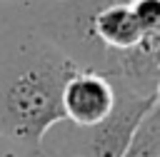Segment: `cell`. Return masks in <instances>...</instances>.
<instances>
[{
	"label": "cell",
	"mask_w": 160,
	"mask_h": 157,
	"mask_svg": "<svg viewBox=\"0 0 160 157\" xmlns=\"http://www.w3.org/2000/svg\"><path fill=\"white\" fill-rule=\"evenodd\" d=\"M80 65L48 35L25 40L0 65V137L40 150L65 120L62 92Z\"/></svg>",
	"instance_id": "obj_1"
},
{
	"label": "cell",
	"mask_w": 160,
	"mask_h": 157,
	"mask_svg": "<svg viewBox=\"0 0 160 157\" xmlns=\"http://www.w3.org/2000/svg\"><path fill=\"white\" fill-rule=\"evenodd\" d=\"M122 157H160V107L158 105L145 115Z\"/></svg>",
	"instance_id": "obj_4"
},
{
	"label": "cell",
	"mask_w": 160,
	"mask_h": 157,
	"mask_svg": "<svg viewBox=\"0 0 160 157\" xmlns=\"http://www.w3.org/2000/svg\"><path fill=\"white\" fill-rule=\"evenodd\" d=\"M60 2H62V0H60Z\"/></svg>",
	"instance_id": "obj_7"
},
{
	"label": "cell",
	"mask_w": 160,
	"mask_h": 157,
	"mask_svg": "<svg viewBox=\"0 0 160 157\" xmlns=\"http://www.w3.org/2000/svg\"><path fill=\"white\" fill-rule=\"evenodd\" d=\"M20 157H52V155L40 147V150H25V155H20Z\"/></svg>",
	"instance_id": "obj_5"
},
{
	"label": "cell",
	"mask_w": 160,
	"mask_h": 157,
	"mask_svg": "<svg viewBox=\"0 0 160 157\" xmlns=\"http://www.w3.org/2000/svg\"><path fill=\"white\" fill-rule=\"evenodd\" d=\"M155 105L160 107V80H158V85H155Z\"/></svg>",
	"instance_id": "obj_6"
},
{
	"label": "cell",
	"mask_w": 160,
	"mask_h": 157,
	"mask_svg": "<svg viewBox=\"0 0 160 157\" xmlns=\"http://www.w3.org/2000/svg\"><path fill=\"white\" fill-rule=\"evenodd\" d=\"M115 105H118V80L90 67H80L68 80L62 92L65 120L78 127H92L102 122L115 110Z\"/></svg>",
	"instance_id": "obj_3"
},
{
	"label": "cell",
	"mask_w": 160,
	"mask_h": 157,
	"mask_svg": "<svg viewBox=\"0 0 160 157\" xmlns=\"http://www.w3.org/2000/svg\"><path fill=\"white\" fill-rule=\"evenodd\" d=\"M118 80V77H115ZM155 107V95H145L122 80H118V105L115 110L92 127H78L68 120L58 122L50 132L55 145L52 157H122L132 142L135 130L145 115Z\"/></svg>",
	"instance_id": "obj_2"
}]
</instances>
